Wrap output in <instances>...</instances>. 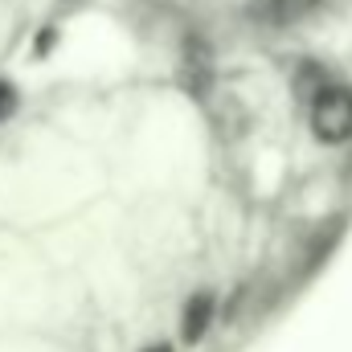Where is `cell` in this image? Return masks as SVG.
Instances as JSON below:
<instances>
[{"mask_svg": "<svg viewBox=\"0 0 352 352\" xmlns=\"http://www.w3.org/2000/svg\"><path fill=\"white\" fill-rule=\"evenodd\" d=\"M307 127H311L316 144H324V148L352 144V87L324 82L307 98Z\"/></svg>", "mask_w": 352, "mask_h": 352, "instance_id": "1", "label": "cell"}, {"mask_svg": "<svg viewBox=\"0 0 352 352\" xmlns=\"http://www.w3.org/2000/svg\"><path fill=\"white\" fill-rule=\"evenodd\" d=\"M320 4H324V0H250V4H246V16H250L258 29L278 33V29H291V25L307 21Z\"/></svg>", "mask_w": 352, "mask_h": 352, "instance_id": "2", "label": "cell"}, {"mask_svg": "<svg viewBox=\"0 0 352 352\" xmlns=\"http://www.w3.org/2000/svg\"><path fill=\"white\" fill-rule=\"evenodd\" d=\"M213 316H217V299L209 291H197L184 303V311H180V340L184 344H201L205 332H209V324H213Z\"/></svg>", "mask_w": 352, "mask_h": 352, "instance_id": "3", "label": "cell"}, {"mask_svg": "<svg viewBox=\"0 0 352 352\" xmlns=\"http://www.w3.org/2000/svg\"><path fill=\"white\" fill-rule=\"evenodd\" d=\"M12 111H16V90L8 87V82H0V123H4Z\"/></svg>", "mask_w": 352, "mask_h": 352, "instance_id": "4", "label": "cell"}, {"mask_svg": "<svg viewBox=\"0 0 352 352\" xmlns=\"http://www.w3.org/2000/svg\"><path fill=\"white\" fill-rule=\"evenodd\" d=\"M144 352H173V344H148Z\"/></svg>", "mask_w": 352, "mask_h": 352, "instance_id": "5", "label": "cell"}]
</instances>
